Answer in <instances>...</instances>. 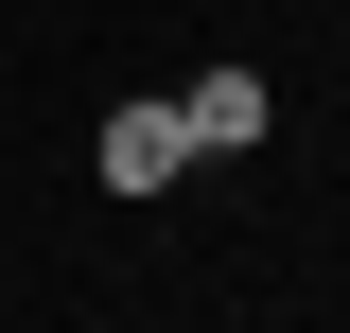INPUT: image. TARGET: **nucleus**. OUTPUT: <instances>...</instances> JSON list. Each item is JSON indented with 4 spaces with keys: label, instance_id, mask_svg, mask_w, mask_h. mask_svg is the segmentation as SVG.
<instances>
[{
    "label": "nucleus",
    "instance_id": "f257e3e1",
    "mask_svg": "<svg viewBox=\"0 0 350 333\" xmlns=\"http://www.w3.org/2000/svg\"><path fill=\"white\" fill-rule=\"evenodd\" d=\"M175 123H193V158H262V123H280V88H262L245 53H211V71L175 88Z\"/></svg>",
    "mask_w": 350,
    "mask_h": 333
},
{
    "label": "nucleus",
    "instance_id": "f03ea898",
    "mask_svg": "<svg viewBox=\"0 0 350 333\" xmlns=\"http://www.w3.org/2000/svg\"><path fill=\"white\" fill-rule=\"evenodd\" d=\"M88 175H105V193H175V175H193V123H175L158 88H140V106H105V140H88Z\"/></svg>",
    "mask_w": 350,
    "mask_h": 333
}]
</instances>
